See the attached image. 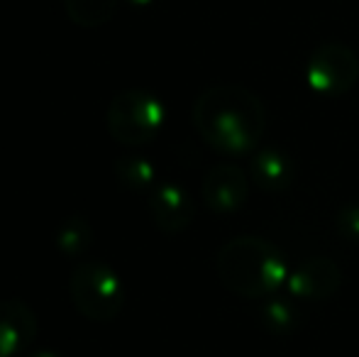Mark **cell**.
Returning a JSON list of instances; mask_svg holds the SVG:
<instances>
[{
	"label": "cell",
	"instance_id": "cell-6",
	"mask_svg": "<svg viewBox=\"0 0 359 357\" xmlns=\"http://www.w3.org/2000/svg\"><path fill=\"white\" fill-rule=\"evenodd\" d=\"M342 269L330 257H311L288 274L286 289L301 301H325L340 289Z\"/></svg>",
	"mask_w": 359,
	"mask_h": 357
},
{
	"label": "cell",
	"instance_id": "cell-9",
	"mask_svg": "<svg viewBox=\"0 0 359 357\" xmlns=\"http://www.w3.org/2000/svg\"><path fill=\"white\" fill-rule=\"evenodd\" d=\"M37 318L20 299L0 301V357H13L34 343Z\"/></svg>",
	"mask_w": 359,
	"mask_h": 357
},
{
	"label": "cell",
	"instance_id": "cell-3",
	"mask_svg": "<svg viewBox=\"0 0 359 357\" xmlns=\"http://www.w3.org/2000/svg\"><path fill=\"white\" fill-rule=\"evenodd\" d=\"M74 306L88 321H113L125 306V286L118 271L98 260L79 262L69 279Z\"/></svg>",
	"mask_w": 359,
	"mask_h": 357
},
{
	"label": "cell",
	"instance_id": "cell-13",
	"mask_svg": "<svg viewBox=\"0 0 359 357\" xmlns=\"http://www.w3.org/2000/svg\"><path fill=\"white\" fill-rule=\"evenodd\" d=\"M115 174L128 189H147L154 184V167L144 157H123L115 162Z\"/></svg>",
	"mask_w": 359,
	"mask_h": 357
},
{
	"label": "cell",
	"instance_id": "cell-7",
	"mask_svg": "<svg viewBox=\"0 0 359 357\" xmlns=\"http://www.w3.org/2000/svg\"><path fill=\"white\" fill-rule=\"evenodd\" d=\"M201 194H203V203L213 213H235L250 196V179L237 164L222 162L205 174Z\"/></svg>",
	"mask_w": 359,
	"mask_h": 357
},
{
	"label": "cell",
	"instance_id": "cell-15",
	"mask_svg": "<svg viewBox=\"0 0 359 357\" xmlns=\"http://www.w3.org/2000/svg\"><path fill=\"white\" fill-rule=\"evenodd\" d=\"M335 225L347 240L352 243H359V203H350V206H342L337 210V218Z\"/></svg>",
	"mask_w": 359,
	"mask_h": 357
},
{
	"label": "cell",
	"instance_id": "cell-2",
	"mask_svg": "<svg viewBox=\"0 0 359 357\" xmlns=\"http://www.w3.org/2000/svg\"><path fill=\"white\" fill-rule=\"evenodd\" d=\"M217 279L232 294L245 299L271 296L288 279L284 255L269 240L237 235L217 250Z\"/></svg>",
	"mask_w": 359,
	"mask_h": 357
},
{
	"label": "cell",
	"instance_id": "cell-10",
	"mask_svg": "<svg viewBox=\"0 0 359 357\" xmlns=\"http://www.w3.org/2000/svg\"><path fill=\"white\" fill-rule=\"evenodd\" d=\"M250 174L259 189L279 194V191H286L296 179V164L279 149H259L250 162Z\"/></svg>",
	"mask_w": 359,
	"mask_h": 357
},
{
	"label": "cell",
	"instance_id": "cell-11",
	"mask_svg": "<svg viewBox=\"0 0 359 357\" xmlns=\"http://www.w3.org/2000/svg\"><path fill=\"white\" fill-rule=\"evenodd\" d=\"M118 0H64L67 15L79 27H100L115 13Z\"/></svg>",
	"mask_w": 359,
	"mask_h": 357
},
{
	"label": "cell",
	"instance_id": "cell-14",
	"mask_svg": "<svg viewBox=\"0 0 359 357\" xmlns=\"http://www.w3.org/2000/svg\"><path fill=\"white\" fill-rule=\"evenodd\" d=\"M262 323L266 325V330H271L274 335H286L296 325V311L286 304V301L271 299L262 309Z\"/></svg>",
	"mask_w": 359,
	"mask_h": 357
},
{
	"label": "cell",
	"instance_id": "cell-5",
	"mask_svg": "<svg viewBox=\"0 0 359 357\" xmlns=\"http://www.w3.org/2000/svg\"><path fill=\"white\" fill-rule=\"evenodd\" d=\"M359 79V57L342 42L316 47L306 64V81L323 98H340L355 88Z\"/></svg>",
	"mask_w": 359,
	"mask_h": 357
},
{
	"label": "cell",
	"instance_id": "cell-12",
	"mask_svg": "<svg viewBox=\"0 0 359 357\" xmlns=\"http://www.w3.org/2000/svg\"><path fill=\"white\" fill-rule=\"evenodd\" d=\"M93 243V228L88 220H83L81 215L64 220L57 230V248L62 250V255L67 257H79Z\"/></svg>",
	"mask_w": 359,
	"mask_h": 357
},
{
	"label": "cell",
	"instance_id": "cell-17",
	"mask_svg": "<svg viewBox=\"0 0 359 357\" xmlns=\"http://www.w3.org/2000/svg\"><path fill=\"white\" fill-rule=\"evenodd\" d=\"M130 5H137V8H144V5H149V3H154V0H128Z\"/></svg>",
	"mask_w": 359,
	"mask_h": 357
},
{
	"label": "cell",
	"instance_id": "cell-1",
	"mask_svg": "<svg viewBox=\"0 0 359 357\" xmlns=\"http://www.w3.org/2000/svg\"><path fill=\"white\" fill-rule=\"evenodd\" d=\"M196 133L222 154H250L266 130V108L257 93L240 83H215L196 98Z\"/></svg>",
	"mask_w": 359,
	"mask_h": 357
},
{
	"label": "cell",
	"instance_id": "cell-16",
	"mask_svg": "<svg viewBox=\"0 0 359 357\" xmlns=\"http://www.w3.org/2000/svg\"><path fill=\"white\" fill-rule=\"evenodd\" d=\"M29 357H64V355H59V353H52V350H39V353H32Z\"/></svg>",
	"mask_w": 359,
	"mask_h": 357
},
{
	"label": "cell",
	"instance_id": "cell-4",
	"mask_svg": "<svg viewBox=\"0 0 359 357\" xmlns=\"http://www.w3.org/2000/svg\"><path fill=\"white\" fill-rule=\"evenodd\" d=\"M105 125L120 144H147L164 125V105L156 95L140 88L118 93L105 110Z\"/></svg>",
	"mask_w": 359,
	"mask_h": 357
},
{
	"label": "cell",
	"instance_id": "cell-8",
	"mask_svg": "<svg viewBox=\"0 0 359 357\" xmlns=\"http://www.w3.org/2000/svg\"><path fill=\"white\" fill-rule=\"evenodd\" d=\"M151 223L166 235L184 233L196 215L191 196L176 184H159L149 196Z\"/></svg>",
	"mask_w": 359,
	"mask_h": 357
}]
</instances>
